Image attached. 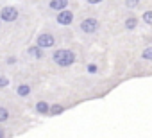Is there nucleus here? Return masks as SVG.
Instances as JSON below:
<instances>
[{
    "label": "nucleus",
    "mask_w": 152,
    "mask_h": 138,
    "mask_svg": "<svg viewBox=\"0 0 152 138\" xmlns=\"http://www.w3.org/2000/svg\"><path fill=\"white\" fill-rule=\"evenodd\" d=\"M143 57L145 59H152V48H145L143 50Z\"/></svg>",
    "instance_id": "4468645a"
},
{
    "label": "nucleus",
    "mask_w": 152,
    "mask_h": 138,
    "mask_svg": "<svg viewBox=\"0 0 152 138\" xmlns=\"http://www.w3.org/2000/svg\"><path fill=\"white\" fill-rule=\"evenodd\" d=\"M0 18H2L4 22H15L18 18V11L15 7H4L2 11H0Z\"/></svg>",
    "instance_id": "f03ea898"
},
{
    "label": "nucleus",
    "mask_w": 152,
    "mask_h": 138,
    "mask_svg": "<svg viewBox=\"0 0 152 138\" xmlns=\"http://www.w3.org/2000/svg\"><path fill=\"white\" fill-rule=\"evenodd\" d=\"M125 27H127V29H134V27H136V18H127Z\"/></svg>",
    "instance_id": "ddd939ff"
},
{
    "label": "nucleus",
    "mask_w": 152,
    "mask_h": 138,
    "mask_svg": "<svg viewBox=\"0 0 152 138\" xmlns=\"http://www.w3.org/2000/svg\"><path fill=\"white\" fill-rule=\"evenodd\" d=\"M48 108H50V106H48L47 102H38V104H36V111H38V113H48Z\"/></svg>",
    "instance_id": "1a4fd4ad"
},
{
    "label": "nucleus",
    "mask_w": 152,
    "mask_h": 138,
    "mask_svg": "<svg viewBox=\"0 0 152 138\" xmlns=\"http://www.w3.org/2000/svg\"><path fill=\"white\" fill-rule=\"evenodd\" d=\"M2 136H6V131H4V129H0V138H2Z\"/></svg>",
    "instance_id": "6ab92c4d"
},
{
    "label": "nucleus",
    "mask_w": 152,
    "mask_h": 138,
    "mask_svg": "<svg viewBox=\"0 0 152 138\" xmlns=\"http://www.w3.org/2000/svg\"><path fill=\"white\" fill-rule=\"evenodd\" d=\"M97 27H99V22L95 20V18H86V20H83V23H81V29L84 31V32H95L97 31Z\"/></svg>",
    "instance_id": "7ed1b4c3"
},
{
    "label": "nucleus",
    "mask_w": 152,
    "mask_h": 138,
    "mask_svg": "<svg viewBox=\"0 0 152 138\" xmlns=\"http://www.w3.org/2000/svg\"><path fill=\"white\" fill-rule=\"evenodd\" d=\"M54 61L59 66H70L75 61V54L72 50H57V52H54Z\"/></svg>",
    "instance_id": "f257e3e1"
},
{
    "label": "nucleus",
    "mask_w": 152,
    "mask_h": 138,
    "mask_svg": "<svg viewBox=\"0 0 152 138\" xmlns=\"http://www.w3.org/2000/svg\"><path fill=\"white\" fill-rule=\"evenodd\" d=\"M90 4H99V2H102V0H88Z\"/></svg>",
    "instance_id": "a211bd4d"
},
{
    "label": "nucleus",
    "mask_w": 152,
    "mask_h": 138,
    "mask_svg": "<svg viewBox=\"0 0 152 138\" xmlns=\"http://www.w3.org/2000/svg\"><path fill=\"white\" fill-rule=\"evenodd\" d=\"M52 45H54V36H52V34H39V38H38V47L48 48V47H52Z\"/></svg>",
    "instance_id": "39448f33"
},
{
    "label": "nucleus",
    "mask_w": 152,
    "mask_h": 138,
    "mask_svg": "<svg viewBox=\"0 0 152 138\" xmlns=\"http://www.w3.org/2000/svg\"><path fill=\"white\" fill-rule=\"evenodd\" d=\"M29 54H31V56H34V57H38V59L43 56V52H41V47H31V48H29Z\"/></svg>",
    "instance_id": "6e6552de"
},
{
    "label": "nucleus",
    "mask_w": 152,
    "mask_h": 138,
    "mask_svg": "<svg viewBox=\"0 0 152 138\" xmlns=\"http://www.w3.org/2000/svg\"><path fill=\"white\" fill-rule=\"evenodd\" d=\"M68 6V0H50V7L54 11H61Z\"/></svg>",
    "instance_id": "423d86ee"
},
{
    "label": "nucleus",
    "mask_w": 152,
    "mask_h": 138,
    "mask_svg": "<svg viewBox=\"0 0 152 138\" xmlns=\"http://www.w3.org/2000/svg\"><path fill=\"white\" fill-rule=\"evenodd\" d=\"M63 111H64V109H63V106H59V104L48 108V113H50V115H59V113H63Z\"/></svg>",
    "instance_id": "9d476101"
},
{
    "label": "nucleus",
    "mask_w": 152,
    "mask_h": 138,
    "mask_svg": "<svg viewBox=\"0 0 152 138\" xmlns=\"http://www.w3.org/2000/svg\"><path fill=\"white\" fill-rule=\"evenodd\" d=\"M72 20H73L72 11H64V9L59 11V15H57V23H61V25H70Z\"/></svg>",
    "instance_id": "20e7f679"
},
{
    "label": "nucleus",
    "mask_w": 152,
    "mask_h": 138,
    "mask_svg": "<svg viewBox=\"0 0 152 138\" xmlns=\"http://www.w3.org/2000/svg\"><path fill=\"white\" fill-rule=\"evenodd\" d=\"M9 118V111L6 108H0V122H6Z\"/></svg>",
    "instance_id": "9b49d317"
},
{
    "label": "nucleus",
    "mask_w": 152,
    "mask_h": 138,
    "mask_svg": "<svg viewBox=\"0 0 152 138\" xmlns=\"http://www.w3.org/2000/svg\"><path fill=\"white\" fill-rule=\"evenodd\" d=\"M136 4H138V0H125V6L127 7H134Z\"/></svg>",
    "instance_id": "2eb2a0df"
},
{
    "label": "nucleus",
    "mask_w": 152,
    "mask_h": 138,
    "mask_svg": "<svg viewBox=\"0 0 152 138\" xmlns=\"http://www.w3.org/2000/svg\"><path fill=\"white\" fill-rule=\"evenodd\" d=\"M143 22H145V23H148V25H152V11L143 13Z\"/></svg>",
    "instance_id": "f8f14e48"
},
{
    "label": "nucleus",
    "mask_w": 152,
    "mask_h": 138,
    "mask_svg": "<svg viewBox=\"0 0 152 138\" xmlns=\"http://www.w3.org/2000/svg\"><path fill=\"white\" fill-rule=\"evenodd\" d=\"M16 92H18V95H22V97H27V95L31 93V86H29V84H20V86L16 88Z\"/></svg>",
    "instance_id": "0eeeda50"
},
{
    "label": "nucleus",
    "mask_w": 152,
    "mask_h": 138,
    "mask_svg": "<svg viewBox=\"0 0 152 138\" xmlns=\"http://www.w3.org/2000/svg\"><path fill=\"white\" fill-rule=\"evenodd\" d=\"M88 72H90V74H95V72H97V66H95V65H90V66H88Z\"/></svg>",
    "instance_id": "f3484780"
},
{
    "label": "nucleus",
    "mask_w": 152,
    "mask_h": 138,
    "mask_svg": "<svg viewBox=\"0 0 152 138\" xmlns=\"http://www.w3.org/2000/svg\"><path fill=\"white\" fill-rule=\"evenodd\" d=\"M7 84H9L7 77H0V88H4V86H7Z\"/></svg>",
    "instance_id": "dca6fc26"
}]
</instances>
